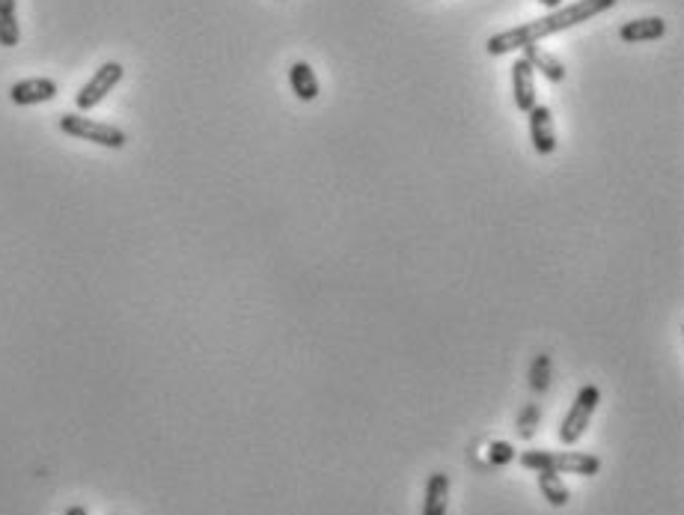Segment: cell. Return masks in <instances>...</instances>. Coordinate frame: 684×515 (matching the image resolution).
I'll use <instances>...</instances> for the list:
<instances>
[{
  "label": "cell",
  "instance_id": "obj_1",
  "mask_svg": "<svg viewBox=\"0 0 684 515\" xmlns=\"http://www.w3.org/2000/svg\"><path fill=\"white\" fill-rule=\"evenodd\" d=\"M613 6H616V0H577V3L554 9L545 18H536V21H527L521 27H512V30H503V33L491 36L485 42V51L494 54V57H503V54H512V51H524L527 45H539V39L563 33L569 27H577V24L595 18V15H601V12H607Z\"/></svg>",
  "mask_w": 684,
  "mask_h": 515
},
{
  "label": "cell",
  "instance_id": "obj_2",
  "mask_svg": "<svg viewBox=\"0 0 684 515\" xmlns=\"http://www.w3.org/2000/svg\"><path fill=\"white\" fill-rule=\"evenodd\" d=\"M521 465L530 471H554V474H577V477H595L601 471V459L592 453H554V450H527L521 453Z\"/></svg>",
  "mask_w": 684,
  "mask_h": 515
},
{
  "label": "cell",
  "instance_id": "obj_3",
  "mask_svg": "<svg viewBox=\"0 0 684 515\" xmlns=\"http://www.w3.org/2000/svg\"><path fill=\"white\" fill-rule=\"evenodd\" d=\"M60 131L69 134V137H78V140L99 143L105 149H122L128 143V137H125L122 129H116L111 123H99V120L81 117V114H63L60 117Z\"/></svg>",
  "mask_w": 684,
  "mask_h": 515
},
{
  "label": "cell",
  "instance_id": "obj_4",
  "mask_svg": "<svg viewBox=\"0 0 684 515\" xmlns=\"http://www.w3.org/2000/svg\"><path fill=\"white\" fill-rule=\"evenodd\" d=\"M598 402H601V390L595 385H583L577 390L569 414H566L563 423H560V441H563V444H569L571 447V444H577V441L583 438V432H586V426H589V420H592Z\"/></svg>",
  "mask_w": 684,
  "mask_h": 515
},
{
  "label": "cell",
  "instance_id": "obj_5",
  "mask_svg": "<svg viewBox=\"0 0 684 515\" xmlns=\"http://www.w3.org/2000/svg\"><path fill=\"white\" fill-rule=\"evenodd\" d=\"M122 75H125V69H122L119 63H114V60H111V63H102V66L96 69V75L75 93L78 111H93L96 105H102V102L111 96V90L122 81Z\"/></svg>",
  "mask_w": 684,
  "mask_h": 515
},
{
  "label": "cell",
  "instance_id": "obj_6",
  "mask_svg": "<svg viewBox=\"0 0 684 515\" xmlns=\"http://www.w3.org/2000/svg\"><path fill=\"white\" fill-rule=\"evenodd\" d=\"M512 96H515V108L521 114H530L539 102H536V69L518 57L512 63Z\"/></svg>",
  "mask_w": 684,
  "mask_h": 515
},
{
  "label": "cell",
  "instance_id": "obj_7",
  "mask_svg": "<svg viewBox=\"0 0 684 515\" xmlns=\"http://www.w3.org/2000/svg\"><path fill=\"white\" fill-rule=\"evenodd\" d=\"M9 99L18 108L51 102V99H57V81H51V78H24V81H15L9 87Z\"/></svg>",
  "mask_w": 684,
  "mask_h": 515
},
{
  "label": "cell",
  "instance_id": "obj_8",
  "mask_svg": "<svg viewBox=\"0 0 684 515\" xmlns=\"http://www.w3.org/2000/svg\"><path fill=\"white\" fill-rule=\"evenodd\" d=\"M530 140L539 155H551L557 149V129H554V114L548 105H536L530 114Z\"/></svg>",
  "mask_w": 684,
  "mask_h": 515
},
{
  "label": "cell",
  "instance_id": "obj_9",
  "mask_svg": "<svg viewBox=\"0 0 684 515\" xmlns=\"http://www.w3.org/2000/svg\"><path fill=\"white\" fill-rule=\"evenodd\" d=\"M667 33V21L658 18V15H649V18H634V21H625L619 27V39L628 42V45H637V42H655Z\"/></svg>",
  "mask_w": 684,
  "mask_h": 515
},
{
  "label": "cell",
  "instance_id": "obj_10",
  "mask_svg": "<svg viewBox=\"0 0 684 515\" xmlns=\"http://www.w3.org/2000/svg\"><path fill=\"white\" fill-rule=\"evenodd\" d=\"M289 84H292V93H295L301 102L319 99V78H316V72H313L310 63L295 60V63L289 66Z\"/></svg>",
  "mask_w": 684,
  "mask_h": 515
},
{
  "label": "cell",
  "instance_id": "obj_11",
  "mask_svg": "<svg viewBox=\"0 0 684 515\" xmlns=\"http://www.w3.org/2000/svg\"><path fill=\"white\" fill-rule=\"evenodd\" d=\"M524 60H527L533 69H539V75H545L551 84H563V81H566V66H563L554 54H548L545 48L527 45V48H524Z\"/></svg>",
  "mask_w": 684,
  "mask_h": 515
},
{
  "label": "cell",
  "instance_id": "obj_12",
  "mask_svg": "<svg viewBox=\"0 0 684 515\" xmlns=\"http://www.w3.org/2000/svg\"><path fill=\"white\" fill-rule=\"evenodd\" d=\"M450 507V477L447 474H432L426 483V501H423V515H447Z\"/></svg>",
  "mask_w": 684,
  "mask_h": 515
},
{
  "label": "cell",
  "instance_id": "obj_13",
  "mask_svg": "<svg viewBox=\"0 0 684 515\" xmlns=\"http://www.w3.org/2000/svg\"><path fill=\"white\" fill-rule=\"evenodd\" d=\"M539 474V489H542V498L551 504V507H566L569 504V486L563 483L560 474L554 471H536Z\"/></svg>",
  "mask_w": 684,
  "mask_h": 515
},
{
  "label": "cell",
  "instance_id": "obj_14",
  "mask_svg": "<svg viewBox=\"0 0 684 515\" xmlns=\"http://www.w3.org/2000/svg\"><path fill=\"white\" fill-rule=\"evenodd\" d=\"M530 387H533V390H539V393H545V390L551 387V358H548V355H539V358L533 361V370H530Z\"/></svg>",
  "mask_w": 684,
  "mask_h": 515
},
{
  "label": "cell",
  "instance_id": "obj_15",
  "mask_svg": "<svg viewBox=\"0 0 684 515\" xmlns=\"http://www.w3.org/2000/svg\"><path fill=\"white\" fill-rule=\"evenodd\" d=\"M542 420V408L536 402H530L524 411H521V420H518V435L521 438H533L536 435V426Z\"/></svg>",
  "mask_w": 684,
  "mask_h": 515
},
{
  "label": "cell",
  "instance_id": "obj_16",
  "mask_svg": "<svg viewBox=\"0 0 684 515\" xmlns=\"http://www.w3.org/2000/svg\"><path fill=\"white\" fill-rule=\"evenodd\" d=\"M21 39V27L15 15H0V45L3 48H15Z\"/></svg>",
  "mask_w": 684,
  "mask_h": 515
},
{
  "label": "cell",
  "instance_id": "obj_17",
  "mask_svg": "<svg viewBox=\"0 0 684 515\" xmlns=\"http://www.w3.org/2000/svg\"><path fill=\"white\" fill-rule=\"evenodd\" d=\"M515 459V450H512V444H506V441H494L491 447H488V462L491 465H509Z\"/></svg>",
  "mask_w": 684,
  "mask_h": 515
},
{
  "label": "cell",
  "instance_id": "obj_18",
  "mask_svg": "<svg viewBox=\"0 0 684 515\" xmlns=\"http://www.w3.org/2000/svg\"><path fill=\"white\" fill-rule=\"evenodd\" d=\"M0 15H15V0H0Z\"/></svg>",
  "mask_w": 684,
  "mask_h": 515
},
{
  "label": "cell",
  "instance_id": "obj_19",
  "mask_svg": "<svg viewBox=\"0 0 684 515\" xmlns=\"http://www.w3.org/2000/svg\"><path fill=\"white\" fill-rule=\"evenodd\" d=\"M66 515H90V513H87L81 504H75V507H69V510H66Z\"/></svg>",
  "mask_w": 684,
  "mask_h": 515
},
{
  "label": "cell",
  "instance_id": "obj_20",
  "mask_svg": "<svg viewBox=\"0 0 684 515\" xmlns=\"http://www.w3.org/2000/svg\"><path fill=\"white\" fill-rule=\"evenodd\" d=\"M539 3H545L548 9H560L563 6V0H539Z\"/></svg>",
  "mask_w": 684,
  "mask_h": 515
}]
</instances>
